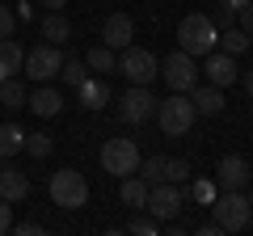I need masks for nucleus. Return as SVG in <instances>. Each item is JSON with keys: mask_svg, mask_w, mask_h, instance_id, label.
Listing matches in <instances>:
<instances>
[{"mask_svg": "<svg viewBox=\"0 0 253 236\" xmlns=\"http://www.w3.org/2000/svg\"><path fill=\"white\" fill-rule=\"evenodd\" d=\"M219 42V26L211 21V13H186V17L177 21V46L186 55H211Z\"/></svg>", "mask_w": 253, "mask_h": 236, "instance_id": "obj_1", "label": "nucleus"}, {"mask_svg": "<svg viewBox=\"0 0 253 236\" xmlns=\"http://www.w3.org/2000/svg\"><path fill=\"white\" fill-rule=\"evenodd\" d=\"M156 122H161V135L165 139H177V135H186L190 127H194V101H190V93H169L165 101H156Z\"/></svg>", "mask_w": 253, "mask_h": 236, "instance_id": "obj_2", "label": "nucleus"}, {"mask_svg": "<svg viewBox=\"0 0 253 236\" xmlns=\"http://www.w3.org/2000/svg\"><path fill=\"white\" fill-rule=\"evenodd\" d=\"M46 194H51L55 207H63V211H81L84 202H89V182H84V173H76V169H59V173H51V186H46Z\"/></svg>", "mask_w": 253, "mask_h": 236, "instance_id": "obj_3", "label": "nucleus"}, {"mask_svg": "<svg viewBox=\"0 0 253 236\" xmlns=\"http://www.w3.org/2000/svg\"><path fill=\"white\" fill-rule=\"evenodd\" d=\"M249 198H245V190H219L215 202H211V219H215L224 232H245L249 228Z\"/></svg>", "mask_w": 253, "mask_h": 236, "instance_id": "obj_4", "label": "nucleus"}, {"mask_svg": "<svg viewBox=\"0 0 253 236\" xmlns=\"http://www.w3.org/2000/svg\"><path fill=\"white\" fill-rule=\"evenodd\" d=\"M139 144L135 139H123V135H114V139H106L101 144V169L110 173V177H131V173H139Z\"/></svg>", "mask_w": 253, "mask_h": 236, "instance_id": "obj_5", "label": "nucleus"}, {"mask_svg": "<svg viewBox=\"0 0 253 236\" xmlns=\"http://www.w3.org/2000/svg\"><path fill=\"white\" fill-rule=\"evenodd\" d=\"M118 72L126 76L131 84H152L156 76H161V59H156L152 51H144V46H123L118 51Z\"/></svg>", "mask_w": 253, "mask_h": 236, "instance_id": "obj_6", "label": "nucleus"}, {"mask_svg": "<svg viewBox=\"0 0 253 236\" xmlns=\"http://www.w3.org/2000/svg\"><path fill=\"white\" fill-rule=\"evenodd\" d=\"M161 80L169 84L173 93H190L194 84H199V64H194V55H186L177 46L169 59H161Z\"/></svg>", "mask_w": 253, "mask_h": 236, "instance_id": "obj_7", "label": "nucleus"}, {"mask_svg": "<svg viewBox=\"0 0 253 236\" xmlns=\"http://www.w3.org/2000/svg\"><path fill=\"white\" fill-rule=\"evenodd\" d=\"M59 64H63V51H59V46H55V42H38V46H30V51H26L21 72H26L30 80L46 84V80H55V76H59Z\"/></svg>", "mask_w": 253, "mask_h": 236, "instance_id": "obj_8", "label": "nucleus"}, {"mask_svg": "<svg viewBox=\"0 0 253 236\" xmlns=\"http://www.w3.org/2000/svg\"><path fill=\"white\" fill-rule=\"evenodd\" d=\"M152 114H156V97H152L148 84H131V89L118 97V118H123L126 127H144Z\"/></svg>", "mask_w": 253, "mask_h": 236, "instance_id": "obj_9", "label": "nucleus"}, {"mask_svg": "<svg viewBox=\"0 0 253 236\" xmlns=\"http://www.w3.org/2000/svg\"><path fill=\"white\" fill-rule=\"evenodd\" d=\"M181 202H186V190H181L177 182H156L152 190H148V215H156L161 224H169V219L181 215Z\"/></svg>", "mask_w": 253, "mask_h": 236, "instance_id": "obj_10", "label": "nucleus"}, {"mask_svg": "<svg viewBox=\"0 0 253 236\" xmlns=\"http://www.w3.org/2000/svg\"><path fill=\"white\" fill-rule=\"evenodd\" d=\"M203 76H207V84H215V89H228V84L241 80V68H236V55H224V51H211L207 64L199 68Z\"/></svg>", "mask_w": 253, "mask_h": 236, "instance_id": "obj_11", "label": "nucleus"}, {"mask_svg": "<svg viewBox=\"0 0 253 236\" xmlns=\"http://www.w3.org/2000/svg\"><path fill=\"white\" fill-rule=\"evenodd\" d=\"M249 182H253V169H249L245 156H224L215 164V186L219 190H245Z\"/></svg>", "mask_w": 253, "mask_h": 236, "instance_id": "obj_12", "label": "nucleus"}, {"mask_svg": "<svg viewBox=\"0 0 253 236\" xmlns=\"http://www.w3.org/2000/svg\"><path fill=\"white\" fill-rule=\"evenodd\" d=\"M0 198H9L13 207L30 198V177L21 169H13L9 160H0Z\"/></svg>", "mask_w": 253, "mask_h": 236, "instance_id": "obj_13", "label": "nucleus"}, {"mask_svg": "<svg viewBox=\"0 0 253 236\" xmlns=\"http://www.w3.org/2000/svg\"><path fill=\"white\" fill-rule=\"evenodd\" d=\"M76 101H81L84 110H106V106H110V80L89 72L81 84H76Z\"/></svg>", "mask_w": 253, "mask_h": 236, "instance_id": "obj_14", "label": "nucleus"}, {"mask_svg": "<svg viewBox=\"0 0 253 236\" xmlns=\"http://www.w3.org/2000/svg\"><path fill=\"white\" fill-rule=\"evenodd\" d=\"M101 38H106L110 51H123V46H131V38H135V21L126 17V13H110L106 26H101Z\"/></svg>", "mask_w": 253, "mask_h": 236, "instance_id": "obj_15", "label": "nucleus"}, {"mask_svg": "<svg viewBox=\"0 0 253 236\" xmlns=\"http://www.w3.org/2000/svg\"><path fill=\"white\" fill-rule=\"evenodd\" d=\"M26 110L38 114V118H55L63 110V97H59V89H51V84H38V89L26 97Z\"/></svg>", "mask_w": 253, "mask_h": 236, "instance_id": "obj_16", "label": "nucleus"}, {"mask_svg": "<svg viewBox=\"0 0 253 236\" xmlns=\"http://www.w3.org/2000/svg\"><path fill=\"white\" fill-rule=\"evenodd\" d=\"M190 101H194V114H207V118H215L219 110L228 106L224 89H215V84H194V89H190Z\"/></svg>", "mask_w": 253, "mask_h": 236, "instance_id": "obj_17", "label": "nucleus"}, {"mask_svg": "<svg viewBox=\"0 0 253 236\" xmlns=\"http://www.w3.org/2000/svg\"><path fill=\"white\" fill-rule=\"evenodd\" d=\"M118 198H123V207H131V211H144L148 207V190H152V186L144 182V177H139V173H131V177H118Z\"/></svg>", "mask_w": 253, "mask_h": 236, "instance_id": "obj_18", "label": "nucleus"}, {"mask_svg": "<svg viewBox=\"0 0 253 236\" xmlns=\"http://www.w3.org/2000/svg\"><path fill=\"white\" fill-rule=\"evenodd\" d=\"M38 34H42V42H55V46H63L68 38H72V21L63 17V9H59V13H51V9H46V17L38 21Z\"/></svg>", "mask_w": 253, "mask_h": 236, "instance_id": "obj_19", "label": "nucleus"}, {"mask_svg": "<svg viewBox=\"0 0 253 236\" xmlns=\"http://www.w3.org/2000/svg\"><path fill=\"white\" fill-rule=\"evenodd\" d=\"M21 64H26V51H21L13 38H0V80L17 76V72H21Z\"/></svg>", "mask_w": 253, "mask_h": 236, "instance_id": "obj_20", "label": "nucleus"}, {"mask_svg": "<svg viewBox=\"0 0 253 236\" xmlns=\"http://www.w3.org/2000/svg\"><path fill=\"white\" fill-rule=\"evenodd\" d=\"M17 152H26V131L17 122H0V160H13Z\"/></svg>", "mask_w": 253, "mask_h": 236, "instance_id": "obj_21", "label": "nucleus"}, {"mask_svg": "<svg viewBox=\"0 0 253 236\" xmlns=\"http://www.w3.org/2000/svg\"><path fill=\"white\" fill-rule=\"evenodd\" d=\"M84 64H89L93 76H110V72H118V51H110V46L101 42V46H93V51L84 55Z\"/></svg>", "mask_w": 253, "mask_h": 236, "instance_id": "obj_22", "label": "nucleus"}, {"mask_svg": "<svg viewBox=\"0 0 253 236\" xmlns=\"http://www.w3.org/2000/svg\"><path fill=\"white\" fill-rule=\"evenodd\" d=\"M215 46H219L224 55H236V59H241V55L253 46V38L245 34L241 26H228V30H219V42H215Z\"/></svg>", "mask_w": 253, "mask_h": 236, "instance_id": "obj_23", "label": "nucleus"}, {"mask_svg": "<svg viewBox=\"0 0 253 236\" xmlns=\"http://www.w3.org/2000/svg\"><path fill=\"white\" fill-rule=\"evenodd\" d=\"M26 97H30V89L17 80V76L0 80V106H4V110H26Z\"/></svg>", "mask_w": 253, "mask_h": 236, "instance_id": "obj_24", "label": "nucleus"}, {"mask_svg": "<svg viewBox=\"0 0 253 236\" xmlns=\"http://www.w3.org/2000/svg\"><path fill=\"white\" fill-rule=\"evenodd\" d=\"M84 76H89V64H84V59H76V55H63V64H59V80L68 84V89H76Z\"/></svg>", "mask_w": 253, "mask_h": 236, "instance_id": "obj_25", "label": "nucleus"}, {"mask_svg": "<svg viewBox=\"0 0 253 236\" xmlns=\"http://www.w3.org/2000/svg\"><path fill=\"white\" fill-rule=\"evenodd\" d=\"M215 194H219L215 177H194V182H190V190H186V198H194L199 207H211V202H215Z\"/></svg>", "mask_w": 253, "mask_h": 236, "instance_id": "obj_26", "label": "nucleus"}, {"mask_svg": "<svg viewBox=\"0 0 253 236\" xmlns=\"http://www.w3.org/2000/svg\"><path fill=\"white\" fill-rule=\"evenodd\" d=\"M165 164H169V156H148V160H139V177H144L148 186L165 182Z\"/></svg>", "mask_w": 253, "mask_h": 236, "instance_id": "obj_27", "label": "nucleus"}, {"mask_svg": "<svg viewBox=\"0 0 253 236\" xmlns=\"http://www.w3.org/2000/svg\"><path fill=\"white\" fill-rule=\"evenodd\" d=\"M126 232H135V236H161L165 224H161L156 215H148V211H144V215H135L131 224H126Z\"/></svg>", "mask_w": 253, "mask_h": 236, "instance_id": "obj_28", "label": "nucleus"}, {"mask_svg": "<svg viewBox=\"0 0 253 236\" xmlns=\"http://www.w3.org/2000/svg\"><path fill=\"white\" fill-rule=\"evenodd\" d=\"M26 152L34 156V160H46V156L55 152V139L46 135V131H38V135H26Z\"/></svg>", "mask_w": 253, "mask_h": 236, "instance_id": "obj_29", "label": "nucleus"}, {"mask_svg": "<svg viewBox=\"0 0 253 236\" xmlns=\"http://www.w3.org/2000/svg\"><path fill=\"white\" fill-rule=\"evenodd\" d=\"M165 182L186 186V182H190V160H169V164H165Z\"/></svg>", "mask_w": 253, "mask_h": 236, "instance_id": "obj_30", "label": "nucleus"}, {"mask_svg": "<svg viewBox=\"0 0 253 236\" xmlns=\"http://www.w3.org/2000/svg\"><path fill=\"white\" fill-rule=\"evenodd\" d=\"M13 30H17V13L9 4H0V38H13Z\"/></svg>", "mask_w": 253, "mask_h": 236, "instance_id": "obj_31", "label": "nucleus"}, {"mask_svg": "<svg viewBox=\"0 0 253 236\" xmlns=\"http://www.w3.org/2000/svg\"><path fill=\"white\" fill-rule=\"evenodd\" d=\"M9 232H13V202L0 198V236H9Z\"/></svg>", "mask_w": 253, "mask_h": 236, "instance_id": "obj_32", "label": "nucleus"}, {"mask_svg": "<svg viewBox=\"0 0 253 236\" xmlns=\"http://www.w3.org/2000/svg\"><path fill=\"white\" fill-rule=\"evenodd\" d=\"M211 21H215L219 30H228V26H236V9H224V4H219V9L211 13Z\"/></svg>", "mask_w": 253, "mask_h": 236, "instance_id": "obj_33", "label": "nucleus"}, {"mask_svg": "<svg viewBox=\"0 0 253 236\" xmlns=\"http://www.w3.org/2000/svg\"><path fill=\"white\" fill-rule=\"evenodd\" d=\"M13 232H17V236H38L42 224H38V219H21V224H13Z\"/></svg>", "mask_w": 253, "mask_h": 236, "instance_id": "obj_34", "label": "nucleus"}, {"mask_svg": "<svg viewBox=\"0 0 253 236\" xmlns=\"http://www.w3.org/2000/svg\"><path fill=\"white\" fill-rule=\"evenodd\" d=\"M236 26H241V30H245V34H249V38H253V4H245V9H241V13H236Z\"/></svg>", "mask_w": 253, "mask_h": 236, "instance_id": "obj_35", "label": "nucleus"}, {"mask_svg": "<svg viewBox=\"0 0 253 236\" xmlns=\"http://www.w3.org/2000/svg\"><path fill=\"white\" fill-rule=\"evenodd\" d=\"M194 232H199V236H228L224 228L215 224V219H207V224H199V228H194Z\"/></svg>", "mask_w": 253, "mask_h": 236, "instance_id": "obj_36", "label": "nucleus"}, {"mask_svg": "<svg viewBox=\"0 0 253 236\" xmlns=\"http://www.w3.org/2000/svg\"><path fill=\"white\" fill-rule=\"evenodd\" d=\"M13 13H17V21H30V17H34V9H30L26 0H21V4H17V9H13Z\"/></svg>", "mask_w": 253, "mask_h": 236, "instance_id": "obj_37", "label": "nucleus"}, {"mask_svg": "<svg viewBox=\"0 0 253 236\" xmlns=\"http://www.w3.org/2000/svg\"><path fill=\"white\" fill-rule=\"evenodd\" d=\"M219 4H224V9H236V13H241L245 4H253V0H219Z\"/></svg>", "mask_w": 253, "mask_h": 236, "instance_id": "obj_38", "label": "nucleus"}, {"mask_svg": "<svg viewBox=\"0 0 253 236\" xmlns=\"http://www.w3.org/2000/svg\"><path fill=\"white\" fill-rule=\"evenodd\" d=\"M241 80H245V97H253V68H249V72L241 76Z\"/></svg>", "mask_w": 253, "mask_h": 236, "instance_id": "obj_39", "label": "nucleus"}, {"mask_svg": "<svg viewBox=\"0 0 253 236\" xmlns=\"http://www.w3.org/2000/svg\"><path fill=\"white\" fill-rule=\"evenodd\" d=\"M42 4H46V9H51V13H59V9H68V0H42Z\"/></svg>", "mask_w": 253, "mask_h": 236, "instance_id": "obj_40", "label": "nucleus"}, {"mask_svg": "<svg viewBox=\"0 0 253 236\" xmlns=\"http://www.w3.org/2000/svg\"><path fill=\"white\" fill-rule=\"evenodd\" d=\"M144 4H161V0H144Z\"/></svg>", "mask_w": 253, "mask_h": 236, "instance_id": "obj_41", "label": "nucleus"}, {"mask_svg": "<svg viewBox=\"0 0 253 236\" xmlns=\"http://www.w3.org/2000/svg\"><path fill=\"white\" fill-rule=\"evenodd\" d=\"M249 207H253V190H249Z\"/></svg>", "mask_w": 253, "mask_h": 236, "instance_id": "obj_42", "label": "nucleus"}, {"mask_svg": "<svg viewBox=\"0 0 253 236\" xmlns=\"http://www.w3.org/2000/svg\"><path fill=\"white\" fill-rule=\"evenodd\" d=\"M249 224H253V211H249Z\"/></svg>", "mask_w": 253, "mask_h": 236, "instance_id": "obj_43", "label": "nucleus"}]
</instances>
